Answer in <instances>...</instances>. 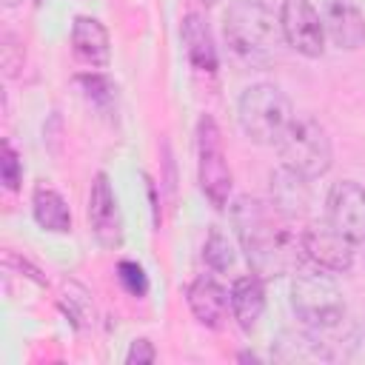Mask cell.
<instances>
[{
  "label": "cell",
  "instance_id": "1",
  "mask_svg": "<svg viewBox=\"0 0 365 365\" xmlns=\"http://www.w3.org/2000/svg\"><path fill=\"white\" fill-rule=\"evenodd\" d=\"M234 225L245 259L257 277L274 279L302 265V231H297L291 225V217H285L274 202L240 197L234 205Z\"/></svg>",
  "mask_w": 365,
  "mask_h": 365
},
{
  "label": "cell",
  "instance_id": "2",
  "mask_svg": "<svg viewBox=\"0 0 365 365\" xmlns=\"http://www.w3.org/2000/svg\"><path fill=\"white\" fill-rule=\"evenodd\" d=\"M222 31L231 51L251 66L271 63L282 46L279 17H274V11L259 0H234L225 11Z\"/></svg>",
  "mask_w": 365,
  "mask_h": 365
},
{
  "label": "cell",
  "instance_id": "3",
  "mask_svg": "<svg viewBox=\"0 0 365 365\" xmlns=\"http://www.w3.org/2000/svg\"><path fill=\"white\" fill-rule=\"evenodd\" d=\"M291 308L297 319L311 328L317 336H325L336 331L345 322V299L339 285L319 271H302L291 282Z\"/></svg>",
  "mask_w": 365,
  "mask_h": 365
},
{
  "label": "cell",
  "instance_id": "4",
  "mask_svg": "<svg viewBox=\"0 0 365 365\" xmlns=\"http://www.w3.org/2000/svg\"><path fill=\"white\" fill-rule=\"evenodd\" d=\"M237 117H240V128L245 131V137L251 143L277 145V140L294 120V111H291V100L277 86L257 83L242 91Z\"/></svg>",
  "mask_w": 365,
  "mask_h": 365
},
{
  "label": "cell",
  "instance_id": "5",
  "mask_svg": "<svg viewBox=\"0 0 365 365\" xmlns=\"http://www.w3.org/2000/svg\"><path fill=\"white\" fill-rule=\"evenodd\" d=\"M277 154L282 165L294 168L308 180L322 177L334 163L331 137L314 117H294L277 140Z\"/></svg>",
  "mask_w": 365,
  "mask_h": 365
},
{
  "label": "cell",
  "instance_id": "6",
  "mask_svg": "<svg viewBox=\"0 0 365 365\" xmlns=\"http://www.w3.org/2000/svg\"><path fill=\"white\" fill-rule=\"evenodd\" d=\"M197 180L208 202L214 208H225L231 194V168L225 160L220 125L211 114H202L197 123Z\"/></svg>",
  "mask_w": 365,
  "mask_h": 365
},
{
  "label": "cell",
  "instance_id": "7",
  "mask_svg": "<svg viewBox=\"0 0 365 365\" xmlns=\"http://www.w3.org/2000/svg\"><path fill=\"white\" fill-rule=\"evenodd\" d=\"M282 40L302 57H322L325 51V23L322 14L308 0H282L279 9Z\"/></svg>",
  "mask_w": 365,
  "mask_h": 365
},
{
  "label": "cell",
  "instance_id": "8",
  "mask_svg": "<svg viewBox=\"0 0 365 365\" xmlns=\"http://www.w3.org/2000/svg\"><path fill=\"white\" fill-rule=\"evenodd\" d=\"M302 245H305V257L311 262H317L325 271L342 274L354 265V240H348L339 228H334L328 220L319 222H308L302 228Z\"/></svg>",
  "mask_w": 365,
  "mask_h": 365
},
{
  "label": "cell",
  "instance_id": "9",
  "mask_svg": "<svg viewBox=\"0 0 365 365\" xmlns=\"http://www.w3.org/2000/svg\"><path fill=\"white\" fill-rule=\"evenodd\" d=\"M88 222L103 248H120L123 242V217L114 197V188L108 182L106 171L94 174L91 191H88Z\"/></svg>",
  "mask_w": 365,
  "mask_h": 365
},
{
  "label": "cell",
  "instance_id": "10",
  "mask_svg": "<svg viewBox=\"0 0 365 365\" xmlns=\"http://www.w3.org/2000/svg\"><path fill=\"white\" fill-rule=\"evenodd\" d=\"M328 222L348 240L365 242V185L339 180L328 191Z\"/></svg>",
  "mask_w": 365,
  "mask_h": 365
},
{
  "label": "cell",
  "instance_id": "11",
  "mask_svg": "<svg viewBox=\"0 0 365 365\" xmlns=\"http://www.w3.org/2000/svg\"><path fill=\"white\" fill-rule=\"evenodd\" d=\"M185 297H188V308L200 325L214 328V331L225 325L228 311H231V291H225L214 277L200 274L188 285Z\"/></svg>",
  "mask_w": 365,
  "mask_h": 365
},
{
  "label": "cell",
  "instance_id": "12",
  "mask_svg": "<svg viewBox=\"0 0 365 365\" xmlns=\"http://www.w3.org/2000/svg\"><path fill=\"white\" fill-rule=\"evenodd\" d=\"M71 51L83 66L106 68L111 60V43L106 26L97 17L77 14L71 23Z\"/></svg>",
  "mask_w": 365,
  "mask_h": 365
},
{
  "label": "cell",
  "instance_id": "13",
  "mask_svg": "<svg viewBox=\"0 0 365 365\" xmlns=\"http://www.w3.org/2000/svg\"><path fill=\"white\" fill-rule=\"evenodd\" d=\"M322 23L339 48H359L365 43V17L351 0H325Z\"/></svg>",
  "mask_w": 365,
  "mask_h": 365
},
{
  "label": "cell",
  "instance_id": "14",
  "mask_svg": "<svg viewBox=\"0 0 365 365\" xmlns=\"http://www.w3.org/2000/svg\"><path fill=\"white\" fill-rule=\"evenodd\" d=\"M271 202L285 214V217H299L308 211L311 205V188H308V177L297 174L288 165H279L277 171H271Z\"/></svg>",
  "mask_w": 365,
  "mask_h": 365
},
{
  "label": "cell",
  "instance_id": "15",
  "mask_svg": "<svg viewBox=\"0 0 365 365\" xmlns=\"http://www.w3.org/2000/svg\"><path fill=\"white\" fill-rule=\"evenodd\" d=\"M265 311V285L262 277L254 271L245 277H237L231 285V317L242 331H254L259 317Z\"/></svg>",
  "mask_w": 365,
  "mask_h": 365
},
{
  "label": "cell",
  "instance_id": "16",
  "mask_svg": "<svg viewBox=\"0 0 365 365\" xmlns=\"http://www.w3.org/2000/svg\"><path fill=\"white\" fill-rule=\"evenodd\" d=\"M182 46H185V54H188V63L197 68V71H205V74H214L220 60H217V46H214V37L205 26V20L200 14H185L182 17Z\"/></svg>",
  "mask_w": 365,
  "mask_h": 365
},
{
  "label": "cell",
  "instance_id": "17",
  "mask_svg": "<svg viewBox=\"0 0 365 365\" xmlns=\"http://www.w3.org/2000/svg\"><path fill=\"white\" fill-rule=\"evenodd\" d=\"M31 214L43 231H54V234L71 231V208L66 197L46 182H40L31 194Z\"/></svg>",
  "mask_w": 365,
  "mask_h": 365
},
{
  "label": "cell",
  "instance_id": "18",
  "mask_svg": "<svg viewBox=\"0 0 365 365\" xmlns=\"http://www.w3.org/2000/svg\"><path fill=\"white\" fill-rule=\"evenodd\" d=\"M74 83L83 88L86 100L94 103L97 108H108V106L117 100V86H114L106 74H77Z\"/></svg>",
  "mask_w": 365,
  "mask_h": 365
},
{
  "label": "cell",
  "instance_id": "19",
  "mask_svg": "<svg viewBox=\"0 0 365 365\" xmlns=\"http://www.w3.org/2000/svg\"><path fill=\"white\" fill-rule=\"evenodd\" d=\"M202 257H205V262L214 271H228L234 265V248H231L228 237L220 228H211L208 231V240L202 245Z\"/></svg>",
  "mask_w": 365,
  "mask_h": 365
},
{
  "label": "cell",
  "instance_id": "20",
  "mask_svg": "<svg viewBox=\"0 0 365 365\" xmlns=\"http://www.w3.org/2000/svg\"><path fill=\"white\" fill-rule=\"evenodd\" d=\"M0 180L9 191H17L23 182V163L9 140H3V148H0Z\"/></svg>",
  "mask_w": 365,
  "mask_h": 365
},
{
  "label": "cell",
  "instance_id": "21",
  "mask_svg": "<svg viewBox=\"0 0 365 365\" xmlns=\"http://www.w3.org/2000/svg\"><path fill=\"white\" fill-rule=\"evenodd\" d=\"M117 279L131 297H145V291H148V277H145L143 265L134 262V259H120L117 262Z\"/></svg>",
  "mask_w": 365,
  "mask_h": 365
},
{
  "label": "cell",
  "instance_id": "22",
  "mask_svg": "<svg viewBox=\"0 0 365 365\" xmlns=\"http://www.w3.org/2000/svg\"><path fill=\"white\" fill-rule=\"evenodd\" d=\"M154 359H157V351H154V345L148 339H134L128 354H125L128 365H151Z\"/></svg>",
  "mask_w": 365,
  "mask_h": 365
},
{
  "label": "cell",
  "instance_id": "23",
  "mask_svg": "<svg viewBox=\"0 0 365 365\" xmlns=\"http://www.w3.org/2000/svg\"><path fill=\"white\" fill-rule=\"evenodd\" d=\"M20 3H23V0H3L6 9H14V6H20Z\"/></svg>",
  "mask_w": 365,
  "mask_h": 365
},
{
  "label": "cell",
  "instance_id": "24",
  "mask_svg": "<svg viewBox=\"0 0 365 365\" xmlns=\"http://www.w3.org/2000/svg\"><path fill=\"white\" fill-rule=\"evenodd\" d=\"M202 3H205V6H214V3H217V0H202Z\"/></svg>",
  "mask_w": 365,
  "mask_h": 365
}]
</instances>
